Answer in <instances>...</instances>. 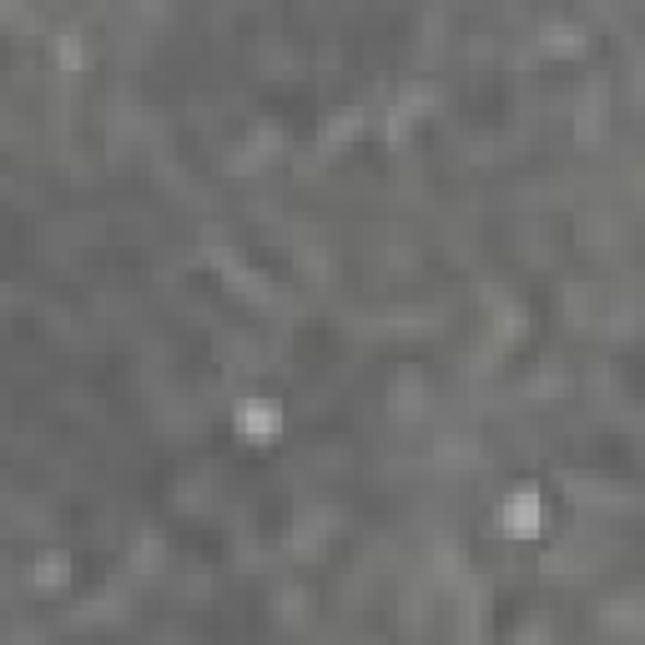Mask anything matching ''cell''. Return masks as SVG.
Returning a JSON list of instances; mask_svg holds the SVG:
<instances>
[{"instance_id":"cell-1","label":"cell","mask_w":645,"mask_h":645,"mask_svg":"<svg viewBox=\"0 0 645 645\" xmlns=\"http://www.w3.org/2000/svg\"><path fill=\"white\" fill-rule=\"evenodd\" d=\"M499 520H504L509 535H535V530H540V494H525V489L509 494V504H504Z\"/></svg>"},{"instance_id":"cell-2","label":"cell","mask_w":645,"mask_h":645,"mask_svg":"<svg viewBox=\"0 0 645 645\" xmlns=\"http://www.w3.org/2000/svg\"><path fill=\"white\" fill-rule=\"evenodd\" d=\"M273 424H278V414H273L268 404H242V409H237V429H242V434H268Z\"/></svg>"}]
</instances>
